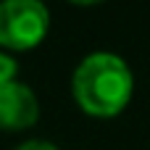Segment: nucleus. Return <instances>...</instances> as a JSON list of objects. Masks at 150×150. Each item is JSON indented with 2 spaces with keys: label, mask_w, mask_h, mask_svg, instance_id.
Segmentation results:
<instances>
[{
  "label": "nucleus",
  "mask_w": 150,
  "mask_h": 150,
  "mask_svg": "<svg viewBox=\"0 0 150 150\" xmlns=\"http://www.w3.org/2000/svg\"><path fill=\"white\" fill-rule=\"evenodd\" d=\"M16 74H18V63H16V58L8 55V53H0V84L16 82Z\"/></svg>",
  "instance_id": "obj_4"
},
{
  "label": "nucleus",
  "mask_w": 150,
  "mask_h": 150,
  "mask_svg": "<svg viewBox=\"0 0 150 150\" xmlns=\"http://www.w3.org/2000/svg\"><path fill=\"white\" fill-rule=\"evenodd\" d=\"M16 150H61L55 142H50V140H26V142H21Z\"/></svg>",
  "instance_id": "obj_5"
},
{
  "label": "nucleus",
  "mask_w": 150,
  "mask_h": 150,
  "mask_svg": "<svg viewBox=\"0 0 150 150\" xmlns=\"http://www.w3.org/2000/svg\"><path fill=\"white\" fill-rule=\"evenodd\" d=\"M50 29V11L40 0L0 3V47L24 53L37 47Z\"/></svg>",
  "instance_id": "obj_2"
},
{
  "label": "nucleus",
  "mask_w": 150,
  "mask_h": 150,
  "mask_svg": "<svg viewBox=\"0 0 150 150\" xmlns=\"http://www.w3.org/2000/svg\"><path fill=\"white\" fill-rule=\"evenodd\" d=\"M40 121V100L24 82L0 84V129L3 132H24Z\"/></svg>",
  "instance_id": "obj_3"
},
{
  "label": "nucleus",
  "mask_w": 150,
  "mask_h": 150,
  "mask_svg": "<svg viewBox=\"0 0 150 150\" xmlns=\"http://www.w3.org/2000/svg\"><path fill=\"white\" fill-rule=\"evenodd\" d=\"M71 95L87 116L113 119L134 95V74L121 55L98 50L76 63L71 74Z\"/></svg>",
  "instance_id": "obj_1"
}]
</instances>
